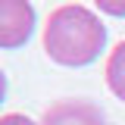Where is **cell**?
I'll use <instances>...</instances> for the list:
<instances>
[{"label": "cell", "instance_id": "1", "mask_svg": "<svg viewBox=\"0 0 125 125\" xmlns=\"http://www.w3.org/2000/svg\"><path fill=\"white\" fill-rule=\"evenodd\" d=\"M103 47H106V25L97 19L94 10L81 3H66L50 13L44 25V50L53 62L81 69L91 66Z\"/></svg>", "mask_w": 125, "mask_h": 125}, {"label": "cell", "instance_id": "2", "mask_svg": "<svg viewBox=\"0 0 125 125\" xmlns=\"http://www.w3.org/2000/svg\"><path fill=\"white\" fill-rule=\"evenodd\" d=\"M34 31V6L25 0H0V47H22Z\"/></svg>", "mask_w": 125, "mask_h": 125}, {"label": "cell", "instance_id": "3", "mask_svg": "<svg viewBox=\"0 0 125 125\" xmlns=\"http://www.w3.org/2000/svg\"><path fill=\"white\" fill-rule=\"evenodd\" d=\"M41 125H106V116L91 100H60L44 113Z\"/></svg>", "mask_w": 125, "mask_h": 125}, {"label": "cell", "instance_id": "4", "mask_svg": "<svg viewBox=\"0 0 125 125\" xmlns=\"http://www.w3.org/2000/svg\"><path fill=\"white\" fill-rule=\"evenodd\" d=\"M106 84H109V91L125 103V41L116 44V50L106 60Z\"/></svg>", "mask_w": 125, "mask_h": 125}, {"label": "cell", "instance_id": "5", "mask_svg": "<svg viewBox=\"0 0 125 125\" xmlns=\"http://www.w3.org/2000/svg\"><path fill=\"white\" fill-rule=\"evenodd\" d=\"M97 10L109 16H125V0L122 3H113V0H97Z\"/></svg>", "mask_w": 125, "mask_h": 125}, {"label": "cell", "instance_id": "6", "mask_svg": "<svg viewBox=\"0 0 125 125\" xmlns=\"http://www.w3.org/2000/svg\"><path fill=\"white\" fill-rule=\"evenodd\" d=\"M0 125H34L28 116H22V113H10V116H3Z\"/></svg>", "mask_w": 125, "mask_h": 125}]
</instances>
